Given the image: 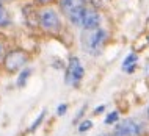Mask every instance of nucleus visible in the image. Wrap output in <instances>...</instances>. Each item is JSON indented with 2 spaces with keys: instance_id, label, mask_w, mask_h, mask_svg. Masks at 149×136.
<instances>
[{
  "instance_id": "obj_1",
  "label": "nucleus",
  "mask_w": 149,
  "mask_h": 136,
  "mask_svg": "<svg viewBox=\"0 0 149 136\" xmlns=\"http://www.w3.org/2000/svg\"><path fill=\"white\" fill-rule=\"evenodd\" d=\"M30 61V55L22 49H14L10 50L3 58V67L8 74H14V72L24 70L27 63Z\"/></svg>"
},
{
  "instance_id": "obj_2",
  "label": "nucleus",
  "mask_w": 149,
  "mask_h": 136,
  "mask_svg": "<svg viewBox=\"0 0 149 136\" xmlns=\"http://www.w3.org/2000/svg\"><path fill=\"white\" fill-rule=\"evenodd\" d=\"M39 27L46 31V33H60L61 31V19H60L58 13L52 8H44L38 14Z\"/></svg>"
},
{
  "instance_id": "obj_3",
  "label": "nucleus",
  "mask_w": 149,
  "mask_h": 136,
  "mask_svg": "<svg viewBox=\"0 0 149 136\" xmlns=\"http://www.w3.org/2000/svg\"><path fill=\"white\" fill-rule=\"evenodd\" d=\"M105 39H107V31L104 28L85 31V33H83V49H85L88 53H91L96 57L100 52V49H102Z\"/></svg>"
},
{
  "instance_id": "obj_4",
  "label": "nucleus",
  "mask_w": 149,
  "mask_h": 136,
  "mask_svg": "<svg viewBox=\"0 0 149 136\" xmlns=\"http://www.w3.org/2000/svg\"><path fill=\"white\" fill-rule=\"evenodd\" d=\"M85 10H86L85 0H61V11L74 25L80 27Z\"/></svg>"
},
{
  "instance_id": "obj_5",
  "label": "nucleus",
  "mask_w": 149,
  "mask_h": 136,
  "mask_svg": "<svg viewBox=\"0 0 149 136\" xmlns=\"http://www.w3.org/2000/svg\"><path fill=\"white\" fill-rule=\"evenodd\" d=\"M83 66L77 57H71L66 69V85L68 86H79L83 78Z\"/></svg>"
},
{
  "instance_id": "obj_6",
  "label": "nucleus",
  "mask_w": 149,
  "mask_h": 136,
  "mask_svg": "<svg viewBox=\"0 0 149 136\" xmlns=\"http://www.w3.org/2000/svg\"><path fill=\"white\" fill-rule=\"evenodd\" d=\"M144 131L140 121L134 117L124 119L123 122L116 127V136H140Z\"/></svg>"
},
{
  "instance_id": "obj_7",
  "label": "nucleus",
  "mask_w": 149,
  "mask_h": 136,
  "mask_svg": "<svg viewBox=\"0 0 149 136\" xmlns=\"http://www.w3.org/2000/svg\"><path fill=\"white\" fill-rule=\"evenodd\" d=\"M100 16L96 10L93 8H88L83 13V17H82V22H80V27H82L85 31H91V30H97L100 28Z\"/></svg>"
},
{
  "instance_id": "obj_8",
  "label": "nucleus",
  "mask_w": 149,
  "mask_h": 136,
  "mask_svg": "<svg viewBox=\"0 0 149 136\" xmlns=\"http://www.w3.org/2000/svg\"><path fill=\"white\" fill-rule=\"evenodd\" d=\"M10 16H8L6 13V10H5V6L0 3V28H3V27H8L10 25Z\"/></svg>"
},
{
  "instance_id": "obj_9",
  "label": "nucleus",
  "mask_w": 149,
  "mask_h": 136,
  "mask_svg": "<svg viewBox=\"0 0 149 136\" xmlns=\"http://www.w3.org/2000/svg\"><path fill=\"white\" fill-rule=\"evenodd\" d=\"M31 75V70L29 69V67H25L24 70H21V75H19V80H17V86L21 88V86H24L27 83V78H29Z\"/></svg>"
},
{
  "instance_id": "obj_10",
  "label": "nucleus",
  "mask_w": 149,
  "mask_h": 136,
  "mask_svg": "<svg viewBox=\"0 0 149 136\" xmlns=\"http://www.w3.org/2000/svg\"><path fill=\"white\" fill-rule=\"evenodd\" d=\"M44 117H46V110H42V111H41V114H39L38 117H36V121H35V122H33V124H31V125H30L29 131H31V133H33V131H35L36 128H38V127L41 125V124H42Z\"/></svg>"
},
{
  "instance_id": "obj_11",
  "label": "nucleus",
  "mask_w": 149,
  "mask_h": 136,
  "mask_svg": "<svg viewBox=\"0 0 149 136\" xmlns=\"http://www.w3.org/2000/svg\"><path fill=\"white\" fill-rule=\"evenodd\" d=\"M135 63H136V55H135V53H129V55H127V58L124 59V63H123L124 70L129 69L130 66H135Z\"/></svg>"
},
{
  "instance_id": "obj_12",
  "label": "nucleus",
  "mask_w": 149,
  "mask_h": 136,
  "mask_svg": "<svg viewBox=\"0 0 149 136\" xmlns=\"http://www.w3.org/2000/svg\"><path fill=\"white\" fill-rule=\"evenodd\" d=\"M118 119H119V113H118V111H113V113H110V114L107 116L104 122H105L107 125H111V124H115Z\"/></svg>"
},
{
  "instance_id": "obj_13",
  "label": "nucleus",
  "mask_w": 149,
  "mask_h": 136,
  "mask_svg": "<svg viewBox=\"0 0 149 136\" xmlns=\"http://www.w3.org/2000/svg\"><path fill=\"white\" fill-rule=\"evenodd\" d=\"M93 127V122L91 121H83L82 124H80L79 125V131L80 133H85V131H88Z\"/></svg>"
},
{
  "instance_id": "obj_14",
  "label": "nucleus",
  "mask_w": 149,
  "mask_h": 136,
  "mask_svg": "<svg viewBox=\"0 0 149 136\" xmlns=\"http://www.w3.org/2000/svg\"><path fill=\"white\" fill-rule=\"evenodd\" d=\"M66 111H68V105H66V103H61V105L57 108V114H58V116H63Z\"/></svg>"
},
{
  "instance_id": "obj_15",
  "label": "nucleus",
  "mask_w": 149,
  "mask_h": 136,
  "mask_svg": "<svg viewBox=\"0 0 149 136\" xmlns=\"http://www.w3.org/2000/svg\"><path fill=\"white\" fill-rule=\"evenodd\" d=\"M5 47H3V42L2 41H0V59H3V58H5Z\"/></svg>"
},
{
  "instance_id": "obj_16",
  "label": "nucleus",
  "mask_w": 149,
  "mask_h": 136,
  "mask_svg": "<svg viewBox=\"0 0 149 136\" xmlns=\"http://www.w3.org/2000/svg\"><path fill=\"white\" fill-rule=\"evenodd\" d=\"M104 108H105L104 105H100L99 108H96V110H94V114H100V113H102V111H104Z\"/></svg>"
},
{
  "instance_id": "obj_17",
  "label": "nucleus",
  "mask_w": 149,
  "mask_h": 136,
  "mask_svg": "<svg viewBox=\"0 0 149 136\" xmlns=\"http://www.w3.org/2000/svg\"><path fill=\"white\" fill-rule=\"evenodd\" d=\"M38 2H39V3H50L52 0H38Z\"/></svg>"
},
{
  "instance_id": "obj_18",
  "label": "nucleus",
  "mask_w": 149,
  "mask_h": 136,
  "mask_svg": "<svg viewBox=\"0 0 149 136\" xmlns=\"http://www.w3.org/2000/svg\"><path fill=\"white\" fill-rule=\"evenodd\" d=\"M148 117H149V108H148Z\"/></svg>"
}]
</instances>
